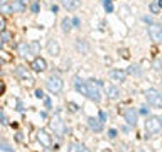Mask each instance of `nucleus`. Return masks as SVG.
<instances>
[{"instance_id":"obj_1","label":"nucleus","mask_w":162,"mask_h":152,"mask_svg":"<svg viewBox=\"0 0 162 152\" xmlns=\"http://www.w3.org/2000/svg\"><path fill=\"white\" fill-rule=\"evenodd\" d=\"M74 88L83 93L85 97H88L90 100H93V102H101V91H100V85L98 81H95V80H88V81H83L80 78H74Z\"/></svg>"},{"instance_id":"obj_2","label":"nucleus","mask_w":162,"mask_h":152,"mask_svg":"<svg viewBox=\"0 0 162 152\" xmlns=\"http://www.w3.org/2000/svg\"><path fill=\"white\" fill-rule=\"evenodd\" d=\"M145 130L147 134H157L162 130V118L161 117H147L145 120Z\"/></svg>"},{"instance_id":"obj_3","label":"nucleus","mask_w":162,"mask_h":152,"mask_svg":"<svg viewBox=\"0 0 162 152\" xmlns=\"http://www.w3.org/2000/svg\"><path fill=\"white\" fill-rule=\"evenodd\" d=\"M46 86H47V90L51 91V93H59V91L63 90L64 83H63V80H61L58 75H51L49 78H47Z\"/></svg>"},{"instance_id":"obj_4","label":"nucleus","mask_w":162,"mask_h":152,"mask_svg":"<svg viewBox=\"0 0 162 152\" xmlns=\"http://www.w3.org/2000/svg\"><path fill=\"white\" fill-rule=\"evenodd\" d=\"M145 98H147V102L152 107H162V93L157 90H147L145 91Z\"/></svg>"},{"instance_id":"obj_5","label":"nucleus","mask_w":162,"mask_h":152,"mask_svg":"<svg viewBox=\"0 0 162 152\" xmlns=\"http://www.w3.org/2000/svg\"><path fill=\"white\" fill-rule=\"evenodd\" d=\"M51 125H53V130H54V134H56L58 137H63V135H64L66 129H64V124H63V120H61L59 113L53 118V124H51Z\"/></svg>"},{"instance_id":"obj_6","label":"nucleus","mask_w":162,"mask_h":152,"mask_svg":"<svg viewBox=\"0 0 162 152\" xmlns=\"http://www.w3.org/2000/svg\"><path fill=\"white\" fill-rule=\"evenodd\" d=\"M148 36L154 42H162V26H157V24H152L148 27Z\"/></svg>"},{"instance_id":"obj_7","label":"nucleus","mask_w":162,"mask_h":152,"mask_svg":"<svg viewBox=\"0 0 162 152\" xmlns=\"http://www.w3.org/2000/svg\"><path fill=\"white\" fill-rule=\"evenodd\" d=\"M123 117H125V120H127V124L130 125V127H135V125H137L139 113H137L135 108H127V110L123 112Z\"/></svg>"},{"instance_id":"obj_8","label":"nucleus","mask_w":162,"mask_h":152,"mask_svg":"<svg viewBox=\"0 0 162 152\" xmlns=\"http://www.w3.org/2000/svg\"><path fill=\"white\" fill-rule=\"evenodd\" d=\"M46 68H47V63H46V59L44 58H36L32 61V69L34 71H37V73H41V71H46Z\"/></svg>"},{"instance_id":"obj_9","label":"nucleus","mask_w":162,"mask_h":152,"mask_svg":"<svg viewBox=\"0 0 162 152\" xmlns=\"http://www.w3.org/2000/svg\"><path fill=\"white\" fill-rule=\"evenodd\" d=\"M88 125H90V129L95 130V132H101V130H103V122H101L100 118L90 117V118H88Z\"/></svg>"},{"instance_id":"obj_10","label":"nucleus","mask_w":162,"mask_h":152,"mask_svg":"<svg viewBox=\"0 0 162 152\" xmlns=\"http://www.w3.org/2000/svg\"><path fill=\"white\" fill-rule=\"evenodd\" d=\"M110 78L113 80V81H125V78H127V73L125 71H122V69H112L110 71Z\"/></svg>"},{"instance_id":"obj_11","label":"nucleus","mask_w":162,"mask_h":152,"mask_svg":"<svg viewBox=\"0 0 162 152\" xmlns=\"http://www.w3.org/2000/svg\"><path fill=\"white\" fill-rule=\"evenodd\" d=\"M47 51H49V54H53V56H58L61 53V48H59V44H58L56 39L47 41Z\"/></svg>"},{"instance_id":"obj_12","label":"nucleus","mask_w":162,"mask_h":152,"mask_svg":"<svg viewBox=\"0 0 162 152\" xmlns=\"http://www.w3.org/2000/svg\"><path fill=\"white\" fill-rule=\"evenodd\" d=\"M107 95L110 100H118L120 98V90L117 88V86H113V85H108L107 86Z\"/></svg>"},{"instance_id":"obj_13","label":"nucleus","mask_w":162,"mask_h":152,"mask_svg":"<svg viewBox=\"0 0 162 152\" xmlns=\"http://www.w3.org/2000/svg\"><path fill=\"white\" fill-rule=\"evenodd\" d=\"M81 4V0H63V5L68 9V10H74V9H78Z\"/></svg>"},{"instance_id":"obj_14","label":"nucleus","mask_w":162,"mask_h":152,"mask_svg":"<svg viewBox=\"0 0 162 152\" xmlns=\"http://www.w3.org/2000/svg\"><path fill=\"white\" fill-rule=\"evenodd\" d=\"M17 75H19V76H22V78L26 80L27 83H32V81H34L32 78L29 76V73L26 71V68H24V66H19V68H17Z\"/></svg>"},{"instance_id":"obj_15","label":"nucleus","mask_w":162,"mask_h":152,"mask_svg":"<svg viewBox=\"0 0 162 152\" xmlns=\"http://www.w3.org/2000/svg\"><path fill=\"white\" fill-rule=\"evenodd\" d=\"M37 139H39V142H42V144L46 145V147H47V145H51V137H49V135H47L44 130H41V132H39Z\"/></svg>"},{"instance_id":"obj_16","label":"nucleus","mask_w":162,"mask_h":152,"mask_svg":"<svg viewBox=\"0 0 162 152\" xmlns=\"http://www.w3.org/2000/svg\"><path fill=\"white\" fill-rule=\"evenodd\" d=\"M68 152H88V149L81 144H71L69 149H68Z\"/></svg>"},{"instance_id":"obj_17","label":"nucleus","mask_w":162,"mask_h":152,"mask_svg":"<svg viewBox=\"0 0 162 152\" xmlns=\"http://www.w3.org/2000/svg\"><path fill=\"white\" fill-rule=\"evenodd\" d=\"M61 27H63V32H69L71 27H73V22L69 21V19H63L61 22Z\"/></svg>"},{"instance_id":"obj_18","label":"nucleus","mask_w":162,"mask_h":152,"mask_svg":"<svg viewBox=\"0 0 162 152\" xmlns=\"http://www.w3.org/2000/svg\"><path fill=\"white\" fill-rule=\"evenodd\" d=\"M128 75H132V76H140V75H142L140 66H137V64H132V66L128 68Z\"/></svg>"},{"instance_id":"obj_19","label":"nucleus","mask_w":162,"mask_h":152,"mask_svg":"<svg viewBox=\"0 0 162 152\" xmlns=\"http://www.w3.org/2000/svg\"><path fill=\"white\" fill-rule=\"evenodd\" d=\"M19 51H20V54H22V56L32 54V53H31V48H29V44H20V46H19Z\"/></svg>"},{"instance_id":"obj_20","label":"nucleus","mask_w":162,"mask_h":152,"mask_svg":"<svg viewBox=\"0 0 162 152\" xmlns=\"http://www.w3.org/2000/svg\"><path fill=\"white\" fill-rule=\"evenodd\" d=\"M12 10H14L12 4H2V5H0V12H4V14H9V12H12Z\"/></svg>"},{"instance_id":"obj_21","label":"nucleus","mask_w":162,"mask_h":152,"mask_svg":"<svg viewBox=\"0 0 162 152\" xmlns=\"http://www.w3.org/2000/svg\"><path fill=\"white\" fill-rule=\"evenodd\" d=\"M29 48H31V53H32V54H37V53H39V49H41V46H39V42L32 41L31 44H29Z\"/></svg>"},{"instance_id":"obj_22","label":"nucleus","mask_w":162,"mask_h":152,"mask_svg":"<svg viewBox=\"0 0 162 152\" xmlns=\"http://www.w3.org/2000/svg\"><path fill=\"white\" fill-rule=\"evenodd\" d=\"M103 5H105V10H107L108 14H110V12H113V5H112V0H103Z\"/></svg>"},{"instance_id":"obj_23","label":"nucleus","mask_w":162,"mask_h":152,"mask_svg":"<svg viewBox=\"0 0 162 152\" xmlns=\"http://www.w3.org/2000/svg\"><path fill=\"white\" fill-rule=\"evenodd\" d=\"M0 152H14V149L9 144H5V142H4V144H0Z\"/></svg>"},{"instance_id":"obj_24","label":"nucleus","mask_w":162,"mask_h":152,"mask_svg":"<svg viewBox=\"0 0 162 152\" xmlns=\"http://www.w3.org/2000/svg\"><path fill=\"white\" fill-rule=\"evenodd\" d=\"M150 10H152V14H157V12L161 10L159 4H157V2H152V4H150Z\"/></svg>"},{"instance_id":"obj_25","label":"nucleus","mask_w":162,"mask_h":152,"mask_svg":"<svg viewBox=\"0 0 162 152\" xmlns=\"http://www.w3.org/2000/svg\"><path fill=\"white\" fill-rule=\"evenodd\" d=\"M108 137H110V139H115V137H117V130H115V129H112V130L108 132Z\"/></svg>"},{"instance_id":"obj_26","label":"nucleus","mask_w":162,"mask_h":152,"mask_svg":"<svg viewBox=\"0 0 162 152\" xmlns=\"http://www.w3.org/2000/svg\"><path fill=\"white\" fill-rule=\"evenodd\" d=\"M19 4H20V7L26 10V7H27V4H29V0H19Z\"/></svg>"},{"instance_id":"obj_27","label":"nucleus","mask_w":162,"mask_h":152,"mask_svg":"<svg viewBox=\"0 0 162 152\" xmlns=\"http://www.w3.org/2000/svg\"><path fill=\"white\" fill-rule=\"evenodd\" d=\"M100 120H101V122H107V113H105L103 110L100 112Z\"/></svg>"},{"instance_id":"obj_28","label":"nucleus","mask_w":162,"mask_h":152,"mask_svg":"<svg viewBox=\"0 0 162 152\" xmlns=\"http://www.w3.org/2000/svg\"><path fill=\"white\" fill-rule=\"evenodd\" d=\"M4 91H5V83L0 80V95H4Z\"/></svg>"},{"instance_id":"obj_29","label":"nucleus","mask_w":162,"mask_h":152,"mask_svg":"<svg viewBox=\"0 0 162 152\" xmlns=\"http://www.w3.org/2000/svg\"><path fill=\"white\" fill-rule=\"evenodd\" d=\"M120 53H122V56H123L125 59H128V58H130V54H128V51H127V49H123V51H120Z\"/></svg>"},{"instance_id":"obj_30","label":"nucleus","mask_w":162,"mask_h":152,"mask_svg":"<svg viewBox=\"0 0 162 152\" xmlns=\"http://www.w3.org/2000/svg\"><path fill=\"white\" fill-rule=\"evenodd\" d=\"M36 97H37V98H44V93H42L41 90H37V91H36Z\"/></svg>"},{"instance_id":"obj_31","label":"nucleus","mask_w":162,"mask_h":152,"mask_svg":"<svg viewBox=\"0 0 162 152\" xmlns=\"http://www.w3.org/2000/svg\"><path fill=\"white\" fill-rule=\"evenodd\" d=\"M32 12H39V4H34L32 5Z\"/></svg>"},{"instance_id":"obj_32","label":"nucleus","mask_w":162,"mask_h":152,"mask_svg":"<svg viewBox=\"0 0 162 152\" xmlns=\"http://www.w3.org/2000/svg\"><path fill=\"white\" fill-rule=\"evenodd\" d=\"M69 108H71V112H76L78 108H76V105L74 103H69Z\"/></svg>"},{"instance_id":"obj_33","label":"nucleus","mask_w":162,"mask_h":152,"mask_svg":"<svg viewBox=\"0 0 162 152\" xmlns=\"http://www.w3.org/2000/svg\"><path fill=\"white\" fill-rule=\"evenodd\" d=\"M154 66H155V69H161V61H155Z\"/></svg>"},{"instance_id":"obj_34","label":"nucleus","mask_w":162,"mask_h":152,"mask_svg":"<svg viewBox=\"0 0 162 152\" xmlns=\"http://www.w3.org/2000/svg\"><path fill=\"white\" fill-rule=\"evenodd\" d=\"M44 100H46V107L49 108V107H51V102H49V98H44Z\"/></svg>"},{"instance_id":"obj_35","label":"nucleus","mask_w":162,"mask_h":152,"mask_svg":"<svg viewBox=\"0 0 162 152\" xmlns=\"http://www.w3.org/2000/svg\"><path fill=\"white\" fill-rule=\"evenodd\" d=\"M157 4H159V7L162 9V0H159V2H157Z\"/></svg>"},{"instance_id":"obj_36","label":"nucleus","mask_w":162,"mask_h":152,"mask_svg":"<svg viewBox=\"0 0 162 152\" xmlns=\"http://www.w3.org/2000/svg\"><path fill=\"white\" fill-rule=\"evenodd\" d=\"M161 90H162V81H161ZM161 93H162V91H161Z\"/></svg>"}]
</instances>
